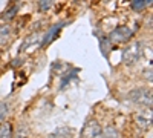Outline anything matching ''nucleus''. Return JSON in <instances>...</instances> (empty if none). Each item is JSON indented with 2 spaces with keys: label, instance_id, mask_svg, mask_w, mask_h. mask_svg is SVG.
<instances>
[{
  "label": "nucleus",
  "instance_id": "f257e3e1",
  "mask_svg": "<svg viewBox=\"0 0 153 138\" xmlns=\"http://www.w3.org/2000/svg\"><path fill=\"white\" fill-rule=\"evenodd\" d=\"M129 98L138 106L146 107V109H152V91L147 89V87H138V89H133L129 94Z\"/></svg>",
  "mask_w": 153,
  "mask_h": 138
},
{
  "label": "nucleus",
  "instance_id": "f03ea898",
  "mask_svg": "<svg viewBox=\"0 0 153 138\" xmlns=\"http://www.w3.org/2000/svg\"><path fill=\"white\" fill-rule=\"evenodd\" d=\"M123 63L124 65H133L138 61V58L141 57V43H133V45H129L123 49Z\"/></svg>",
  "mask_w": 153,
  "mask_h": 138
},
{
  "label": "nucleus",
  "instance_id": "7ed1b4c3",
  "mask_svg": "<svg viewBox=\"0 0 153 138\" xmlns=\"http://www.w3.org/2000/svg\"><path fill=\"white\" fill-rule=\"evenodd\" d=\"M133 37V31L130 28H127V26H118V28H115L110 35H109V43H124L127 40H130Z\"/></svg>",
  "mask_w": 153,
  "mask_h": 138
},
{
  "label": "nucleus",
  "instance_id": "20e7f679",
  "mask_svg": "<svg viewBox=\"0 0 153 138\" xmlns=\"http://www.w3.org/2000/svg\"><path fill=\"white\" fill-rule=\"evenodd\" d=\"M101 132L103 129L100 123L97 120H89L81 131V138H101Z\"/></svg>",
  "mask_w": 153,
  "mask_h": 138
},
{
  "label": "nucleus",
  "instance_id": "39448f33",
  "mask_svg": "<svg viewBox=\"0 0 153 138\" xmlns=\"http://www.w3.org/2000/svg\"><path fill=\"white\" fill-rule=\"evenodd\" d=\"M63 26H65V23H57V25H54V26L45 34L43 40H42V48H46L49 43H52L54 39H57V37H58V34H60V31H61Z\"/></svg>",
  "mask_w": 153,
  "mask_h": 138
},
{
  "label": "nucleus",
  "instance_id": "423d86ee",
  "mask_svg": "<svg viewBox=\"0 0 153 138\" xmlns=\"http://www.w3.org/2000/svg\"><path fill=\"white\" fill-rule=\"evenodd\" d=\"M17 12H19V6H17V5H11V6H8V8L2 12L0 19H2L3 22H11L12 19L17 16Z\"/></svg>",
  "mask_w": 153,
  "mask_h": 138
},
{
  "label": "nucleus",
  "instance_id": "0eeeda50",
  "mask_svg": "<svg viewBox=\"0 0 153 138\" xmlns=\"http://www.w3.org/2000/svg\"><path fill=\"white\" fill-rule=\"evenodd\" d=\"M12 35V29L9 25H2L0 26V45H6L8 40L11 39Z\"/></svg>",
  "mask_w": 153,
  "mask_h": 138
},
{
  "label": "nucleus",
  "instance_id": "6e6552de",
  "mask_svg": "<svg viewBox=\"0 0 153 138\" xmlns=\"http://www.w3.org/2000/svg\"><path fill=\"white\" fill-rule=\"evenodd\" d=\"M12 137V124L11 123H0V138H11Z\"/></svg>",
  "mask_w": 153,
  "mask_h": 138
},
{
  "label": "nucleus",
  "instance_id": "1a4fd4ad",
  "mask_svg": "<svg viewBox=\"0 0 153 138\" xmlns=\"http://www.w3.org/2000/svg\"><path fill=\"white\" fill-rule=\"evenodd\" d=\"M37 5H38V11L40 12H48L55 5V0H37Z\"/></svg>",
  "mask_w": 153,
  "mask_h": 138
},
{
  "label": "nucleus",
  "instance_id": "9d476101",
  "mask_svg": "<svg viewBox=\"0 0 153 138\" xmlns=\"http://www.w3.org/2000/svg\"><path fill=\"white\" fill-rule=\"evenodd\" d=\"M136 123H138L143 129L149 128V126H150V123H152V114L149 112V115H147V114H144V115H138V117H136Z\"/></svg>",
  "mask_w": 153,
  "mask_h": 138
},
{
  "label": "nucleus",
  "instance_id": "9b49d317",
  "mask_svg": "<svg viewBox=\"0 0 153 138\" xmlns=\"http://www.w3.org/2000/svg\"><path fill=\"white\" fill-rule=\"evenodd\" d=\"M37 42H38V35H37V34H32V35L26 37V39L23 40V45L20 46V51H25V49H28V48L32 46L34 43L37 45Z\"/></svg>",
  "mask_w": 153,
  "mask_h": 138
},
{
  "label": "nucleus",
  "instance_id": "f8f14e48",
  "mask_svg": "<svg viewBox=\"0 0 153 138\" xmlns=\"http://www.w3.org/2000/svg\"><path fill=\"white\" fill-rule=\"evenodd\" d=\"M101 138H120V134H118V131L115 128L107 126L103 132H101Z\"/></svg>",
  "mask_w": 153,
  "mask_h": 138
},
{
  "label": "nucleus",
  "instance_id": "ddd939ff",
  "mask_svg": "<svg viewBox=\"0 0 153 138\" xmlns=\"http://www.w3.org/2000/svg\"><path fill=\"white\" fill-rule=\"evenodd\" d=\"M28 137H29L28 126H26V124H23V123H20L17 131H16V138H28Z\"/></svg>",
  "mask_w": 153,
  "mask_h": 138
},
{
  "label": "nucleus",
  "instance_id": "4468645a",
  "mask_svg": "<svg viewBox=\"0 0 153 138\" xmlns=\"http://www.w3.org/2000/svg\"><path fill=\"white\" fill-rule=\"evenodd\" d=\"M8 112H9V107L6 103H0V123H3L5 118L8 117Z\"/></svg>",
  "mask_w": 153,
  "mask_h": 138
},
{
  "label": "nucleus",
  "instance_id": "2eb2a0df",
  "mask_svg": "<svg viewBox=\"0 0 153 138\" xmlns=\"http://www.w3.org/2000/svg\"><path fill=\"white\" fill-rule=\"evenodd\" d=\"M146 8V0H132V9L133 11H143Z\"/></svg>",
  "mask_w": 153,
  "mask_h": 138
},
{
  "label": "nucleus",
  "instance_id": "dca6fc26",
  "mask_svg": "<svg viewBox=\"0 0 153 138\" xmlns=\"http://www.w3.org/2000/svg\"><path fill=\"white\" fill-rule=\"evenodd\" d=\"M76 72H78V69H75V71H71V72H69V74L66 75V77H63V78H61V84H60V87H65V86H66V84H68V83H69V81H71L72 78H74V75H75Z\"/></svg>",
  "mask_w": 153,
  "mask_h": 138
},
{
  "label": "nucleus",
  "instance_id": "f3484780",
  "mask_svg": "<svg viewBox=\"0 0 153 138\" xmlns=\"http://www.w3.org/2000/svg\"><path fill=\"white\" fill-rule=\"evenodd\" d=\"M146 5H152V0H146Z\"/></svg>",
  "mask_w": 153,
  "mask_h": 138
},
{
  "label": "nucleus",
  "instance_id": "a211bd4d",
  "mask_svg": "<svg viewBox=\"0 0 153 138\" xmlns=\"http://www.w3.org/2000/svg\"><path fill=\"white\" fill-rule=\"evenodd\" d=\"M19 2H22V0H19Z\"/></svg>",
  "mask_w": 153,
  "mask_h": 138
}]
</instances>
